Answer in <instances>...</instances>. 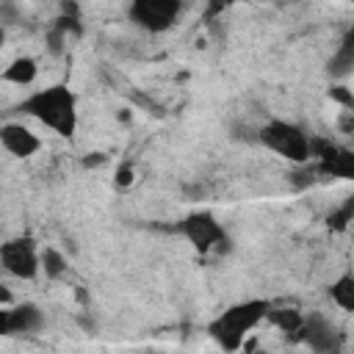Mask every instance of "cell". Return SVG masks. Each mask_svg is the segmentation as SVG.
Returning <instances> with one entry per match:
<instances>
[{
  "label": "cell",
  "mask_w": 354,
  "mask_h": 354,
  "mask_svg": "<svg viewBox=\"0 0 354 354\" xmlns=\"http://www.w3.org/2000/svg\"><path fill=\"white\" fill-rule=\"evenodd\" d=\"M22 108L58 136H72L77 127V100L66 86H50L30 94Z\"/></svg>",
  "instance_id": "obj_1"
},
{
  "label": "cell",
  "mask_w": 354,
  "mask_h": 354,
  "mask_svg": "<svg viewBox=\"0 0 354 354\" xmlns=\"http://www.w3.org/2000/svg\"><path fill=\"white\" fill-rule=\"evenodd\" d=\"M257 141L266 144L271 152H277V155H282V158H288L299 166L310 160V136L293 122L268 119L257 130Z\"/></svg>",
  "instance_id": "obj_2"
},
{
  "label": "cell",
  "mask_w": 354,
  "mask_h": 354,
  "mask_svg": "<svg viewBox=\"0 0 354 354\" xmlns=\"http://www.w3.org/2000/svg\"><path fill=\"white\" fill-rule=\"evenodd\" d=\"M268 313V304L266 301H246V304H238L232 310H227L213 326H210V335L224 346V348H235L241 343V337L254 329Z\"/></svg>",
  "instance_id": "obj_3"
},
{
  "label": "cell",
  "mask_w": 354,
  "mask_h": 354,
  "mask_svg": "<svg viewBox=\"0 0 354 354\" xmlns=\"http://www.w3.org/2000/svg\"><path fill=\"white\" fill-rule=\"evenodd\" d=\"M0 266L17 279H33L39 274V249L30 238H11L0 243Z\"/></svg>",
  "instance_id": "obj_4"
},
{
  "label": "cell",
  "mask_w": 354,
  "mask_h": 354,
  "mask_svg": "<svg viewBox=\"0 0 354 354\" xmlns=\"http://www.w3.org/2000/svg\"><path fill=\"white\" fill-rule=\"evenodd\" d=\"M183 8V0H133L130 3V17L138 28L149 33H160L171 28Z\"/></svg>",
  "instance_id": "obj_5"
},
{
  "label": "cell",
  "mask_w": 354,
  "mask_h": 354,
  "mask_svg": "<svg viewBox=\"0 0 354 354\" xmlns=\"http://www.w3.org/2000/svg\"><path fill=\"white\" fill-rule=\"evenodd\" d=\"M180 232L199 249V252H221V243H227V235H224V227L210 216V213H191L183 224H180Z\"/></svg>",
  "instance_id": "obj_6"
},
{
  "label": "cell",
  "mask_w": 354,
  "mask_h": 354,
  "mask_svg": "<svg viewBox=\"0 0 354 354\" xmlns=\"http://www.w3.org/2000/svg\"><path fill=\"white\" fill-rule=\"evenodd\" d=\"M301 337L307 340V346L318 354H326V351H335L337 348V332L332 326V321L321 313H313V315H304L301 318V326H299Z\"/></svg>",
  "instance_id": "obj_7"
},
{
  "label": "cell",
  "mask_w": 354,
  "mask_h": 354,
  "mask_svg": "<svg viewBox=\"0 0 354 354\" xmlns=\"http://www.w3.org/2000/svg\"><path fill=\"white\" fill-rule=\"evenodd\" d=\"M0 144L14 158H30V155H36L41 149L39 136L30 127L19 124V122H8V124L0 127Z\"/></svg>",
  "instance_id": "obj_8"
},
{
  "label": "cell",
  "mask_w": 354,
  "mask_h": 354,
  "mask_svg": "<svg viewBox=\"0 0 354 354\" xmlns=\"http://www.w3.org/2000/svg\"><path fill=\"white\" fill-rule=\"evenodd\" d=\"M6 324L8 332H39L44 326V315L36 304H11Z\"/></svg>",
  "instance_id": "obj_9"
},
{
  "label": "cell",
  "mask_w": 354,
  "mask_h": 354,
  "mask_svg": "<svg viewBox=\"0 0 354 354\" xmlns=\"http://www.w3.org/2000/svg\"><path fill=\"white\" fill-rule=\"evenodd\" d=\"M36 75H39V66H36V61L30 58V55H19V58H14L6 69H3V80L6 83H14V86H30L33 80H36Z\"/></svg>",
  "instance_id": "obj_10"
},
{
  "label": "cell",
  "mask_w": 354,
  "mask_h": 354,
  "mask_svg": "<svg viewBox=\"0 0 354 354\" xmlns=\"http://www.w3.org/2000/svg\"><path fill=\"white\" fill-rule=\"evenodd\" d=\"M354 66V33L348 30L340 41V47L335 50V55L329 58V75L332 77H346Z\"/></svg>",
  "instance_id": "obj_11"
},
{
  "label": "cell",
  "mask_w": 354,
  "mask_h": 354,
  "mask_svg": "<svg viewBox=\"0 0 354 354\" xmlns=\"http://www.w3.org/2000/svg\"><path fill=\"white\" fill-rule=\"evenodd\" d=\"M66 254L61 252V249H55V246H44L41 252H39V271H44V277L47 279H61L64 274H66Z\"/></svg>",
  "instance_id": "obj_12"
},
{
  "label": "cell",
  "mask_w": 354,
  "mask_h": 354,
  "mask_svg": "<svg viewBox=\"0 0 354 354\" xmlns=\"http://www.w3.org/2000/svg\"><path fill=\"white\" fill-rule=\"evenodd\" d=\"M332 301L340 307V310H346V313H351L354 310V277L351 274H343L335 285H332Z\"/></svg>",
  "instance_id": "obj_13"
},
{
  "label": "cell",
  "mask_w": 354,
  "mask_h": 354,
  "mask_svg": "<svg viewBox=\"0 0 354 354\" xmlns=\"http://www.w3.org/2000/svg\"><path fill=\"white\" fill-rule=\"evenodd\" d=\"M266 318H271L282 332H299V326H301V313H296V310H268L266 313Z\"/></svg>",
  "instance_id": "obj_14"
},
{
  "label": "cell",
  "mask_w": 354,
  "mask_h": 354,
  "mask_svg": "<svg viewBox=\"0 0 354 354\" xmlns=\"http://www.w3.org/2000/svg\"><path fill=\"white\" fill-rule=\"evenodd\" d=\"M66 39H69V33H66L58 22H53V25L47 28V50H50L53 55H61V53L66 50Z\"/></svg>",
  "instance_id": "obj_15"
},
{
  "label": "cell",
  "mask_w": 354,
  "mask_h": 354,
  "mask_svg": "<svg viewBox=\"0 0 354 354\" xmlns=\"http://www.w3.org/2000/svg\"><path fill=\"white\" fill-rule=\"evenodd\" d=\"M133 180H136V166H133L130 160L119 163V169H116V174H113V183H116L119 188H130Z\"/></svg>",
  "instance_id": "obj_16"
},
{
  "label": "cell",
  "mask_w": 354,
  "mask_h": 354,
  "mask_svg": "<svg viewBox=\"0 0 354 354\" xmlns=\"http://www.w3.org/2000/svg\"><path fill=\"white\" fill-rule=\"evenodd\" d=\"M130 97H133V102H136L138 108H144L147 113H152V116H163V105H158V102H155V100H149L147 94H141V91H133Z\"/></svg>",
  "instance_id": "obj_17"
},
{
  "label": "cell",
  "mask_w": 354,
  "mask_h": 354,
  "mask_svg": "<svg viewBox=\"0 0 354 354\" xmlns=\"http://www.w3.org/2000/svg\"><path fill=\"white\" fill-rule=\"evenodd\" d=\"M329 97H332L335 102H340L343 108H354V94H351V88L343 86V83H340V86H332V88H329Z\"/></svg>",
  "instance_id": "obj_18"
},
{
  "label": "cell",
  "mask_w": 354,
  "mask_h": 354,
  "mask_svg": "<svg viewBox=\"0 0 354 354\" xmlns=\"http://www.w3.org/2000/svg\"><path fill=\"white\" fill-rule=\"evenodd\" d=\"M232 3H235V0H205V19L210 22V19L221 17Z\"/></svg>",
  "instance_id": "obj_19"
},
{
  "label": "cell",
  "mask_w": 354,
  "mask_h": 354,
  "mask_svg": "<svg viewBox=\"0 0 354 354\" xmlns=\"http://www.w3.org/2000/svg\"><path fill=\"white\" fill-rule=\"evenodd\" d=\"M348 218H351V202H348L343 210H337L335 216H329V224H332V227H337V230H343V227L348 224Z\"/></svg>",
  "instance_id": "obj_20"
},
{
  "label": "cell",
  "mask_w": 354,
  "mask_h": 354,
  "mask_svg": "<svg viewBox=\"0 0 354 354\" xmlns=\"http://www.w3.org/2000/svg\"><path fill=\"white\" fill-rule=\"evenodd\" d=\"M61 14H66V17H80V8H77L75 0H64V3H61Z\"/></svg>",
  "instance_id": "obj_21"
},
{
  "label": "cell",
  "mask_w": 354,
  "mask_h": 354,
  "mask_svg": "<svg viewBox=\"0 0 354 354\" xmlns=\"http://www.w3.org/2000/svg\"><path fill=\"white\" fill-rule=\"evenodd\" d=\"M14 304V293L0 282V307H11Z\"/></svg>",
  "instance_id": "obj_22"
},
{
  "label": "cell",
  "mask_w": 354,
  "mask_h": 354,
  "mask_svg": "<svg viewBox=\"0 0 354 354\" xmlns=\"http://www.w3.org/2000/svg\"><path fill=\"white\" fill-rule=\"evenodd\" d=\"M100 163H105V155H100V152H94L91 158L83 160V166H100Z\"/></svg>",
  "instance_id": "obj_23"
},
{
  "label": "cell",
  "mask_w": 354,
  "mask_h": 354,
  "mask_svg": "<svg viewBox=\"0 0 354 354\" xmlns=\"http://www.w3.org/2000/svg\"><path fill=\"white\" fill-rule=\"evenodd\" d=\"M6 315H8V310H6V307H0V332H8V324H6Z\"/></svg>",
  "instance_id": "obj_24"
},
{
  "label": "cell",
  "mask_w": 354,
  "mask_h": 354,
  "mask_svg": "<svg viewBox=\"0 0 354 354\" xmlns=\"http://www.w3.org/2000/svg\"><path fill=\"white\" fill-rule=\"evenodd\" d=\"M3 44H6V25H0V50H3Z\"/></svg>",
  "instance_id": "obj_25"
}]
</instances>
